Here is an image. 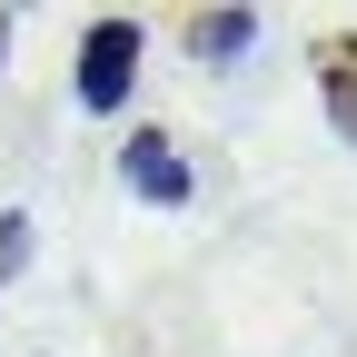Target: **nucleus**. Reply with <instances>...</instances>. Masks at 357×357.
<instances>
[{"mask_svg":"<svg viewBox=\"0 0 357 357\" xmlns=\"http://www.w3.org/2000/svg\"><path fill=\"white\" fill-rule=\"evenodd\" d=\"M139 20L129 10H109V20H89L79 30V70H70V89H79V109L89 119H119L129 109V89H139Z\"/></svg>","mask_w":357,"mask_h":357,"instance_id":"nucleus-1","label":"nucleus"},{"mask_svg":"<svg viewBox=\"0 0 357 357\" xmlns=\"http://www.w3.org/2000/svg\"><path fill=\"white\" fill-rule=\"evenodd\" d=\"M119 178H129L149 208H189V199H199V178H189V159L169 149V129H129V139H119Z\"/></svg>","mask_w":357,"mask_h":357,"instance_id":"nucleus-2","label":"nucleus"},{"mask_svg":"<svg viewBox=\"0 0 357 357\" xmlns=\"http://www.w3.org/2000/svg\"><path fill=\"white\" fill-rule=\"evenodd\" d=\"M248 40H258V10H189V60H208V70L248 60Z\"/></svg>","mask_w":357,"mask_h":357,"instance_id":"nucleus-3","label":"nucleus"},{"mask_svg":"<svg viewBox=\"0 0 357 357\" xmlns=\"http://www.w3.org/2000/svg\"><path fill=\"white\" fill-rule=\"evenodd\" d=\"M318 89H328V119L357 139V30H328L318 40Z\"/></svg>","mask_w":357,"mask_h":357,"instance_id":"nucleus-4","label":"nucleus"},{"mask_svg":"<svg viewBox=\"0 0 357 357\" xmlns=\"http://www.w3.org/2000/svg\"><path fill=\"white\" fill-rule=\"evenodd\" d=\"M20 258H30V218L10 208V218H0V278H10V268H20Z\"/></svg>","mask_w":357,"mask_h":357,"instance_id":"nucleus-5","label":"nucleus"},{"mask_svg":"<svg viewBox=\"0 0 357 357\" xmlns=\"http://www.w3.org/2000/svg\"><path fill=\"white\" fill-rule=\"evenodd\" d=\"M0 60H10V10H0Z\"/></svg>","mask_w":357,"mask_h":357,"instance_id":"nucleus-6","label":"nucleus"}]
</instances>
